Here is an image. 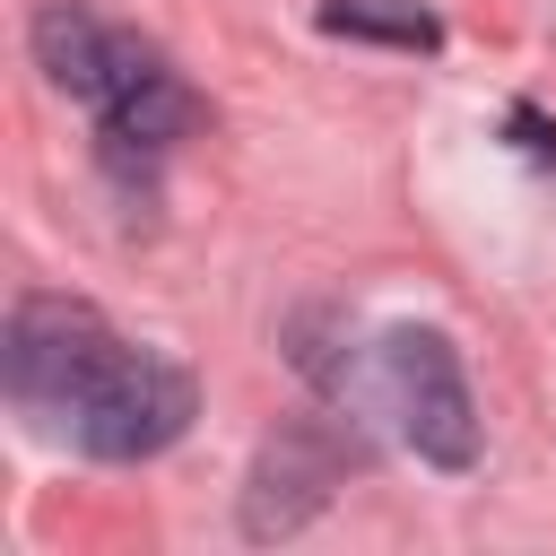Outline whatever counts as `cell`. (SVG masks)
Segmentation results:
<instances>
[{
    "label": "cell",
    "instance_id": "4",
    "mask_svg": "<svg viewBox=\"0 0 556 556\" xmlns=\"http://www.w3.org/2000/svg\"><path fill=\"white\" fill-rule=\"evenodd\" d=\"M339 469H348V452H339L321 426H287V434H269L261 460H252V486H243V530H252V539H287V530H304V521L330 504Z\"/></svg>",
    "mask_w": 556,
    "mask_h": 556
},
{
    "label": "cell",
    "instance_id": "1",
    "mask_svg": "<svg viewBox=\"0 0 556 556\" xmlns=\"http://www.w3.org/2000/svg\"><path fill=\"white\" fill-rule=\"evenodd\" d=\"M0 382L17 417L43 434H70L87 460H156L191 434V374L156 348H130L96 304L70 295H17L0 339Z\"/></svg>",
    "mask_w": 556,
    "mask_h": 556
},
{
    "label": "cell",
    "instance_id": "6",
    "mask_svg": "<svg viewBox=\"0 0 556 556\" xmlns=\"http://www.w3.org/2000/svg\"><path fill=\"white\" fill-rule=\"evenodd\" d=\"M321 26H330V35H382V43H417V52H426V43H443V26H434L417 0H400V9H382V0H330V9H321Z\"/></svg>",
    "mask_w": 556,
    "mask_h": 556
},
{
    "label": "cell",
    "instance_id": "5",
    "mask_svg": "<svg viewBox=\"0 0 556 556\" xmlns=\"http://www.w3.org/2000/svg\"><path fill=\"white\" fill-rule=\"evenodd\" d=\"M96 130H104V156H113V165H130V156L148 165V156H165L174 139H191V130H200V96L182 87V70H174V61H156L139 87H122V96L96 113Z\"/></svg>",
    "mask_w": 556,
    "mask_h": 556
},
{
    "label": "cell",
    "instance_id": "7",
    "mask_svg": "<svg viewBox=\"0 0 556 556\" xmlns=\"http://www.w3.org/2000/svg\"><path fill=\"white\" fill-rule=\"evenodd\" d=\"M513 130H521V148H530V156H539V165H556V130H547V122H539V113H530V104H521V113H513Z\"/></svg>",
    "mask_w": 556,
    "mask_h": 556
},
{
    "label": "cell",
    "instance_id": "3",
    "mask_svg": "<svg viewBox=\"0 0 556 556\" xmlns=\"http://www.w3.org/2000/svg\"><path fill=\"white\" fill-rule=\"evenodd\" d=\"M26 43H35V70H43L61 96H78L87 113H104L122 87H139V78L165 61L148 35H130V26H113V17H96V9H78V0H43L35 26H26Z\"/></svg>",
    "mask_w": 556,
    "mask_h": 556
},
{
    "label": "cell",
    "instance_id": "2",
    "mask_svg": "<svg viewBox=\"0 0 556 556\" xmlns=\"http://www.w3.org/2000/svg\"><path fill=\"white\" fill-rule=\"evenodd\" d=\"M374 382H382V408L400 417V443L417 460H434V469L478 460V400H469L460 348L443 330H391L374 348Z\"/></svg>",
    "mask_w": 556,
    "mask_h": 556
}]
</instances>
